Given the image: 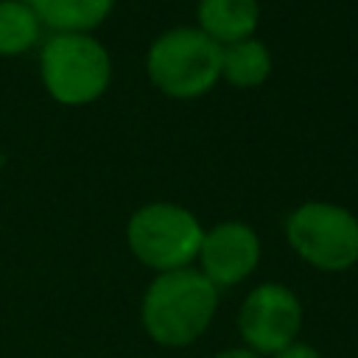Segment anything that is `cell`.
<instances>
[{"label":"cell","mask_w":358,"mask_h":358,"mask_svg":"<svg viewBox=\"0 0 358 358\" xmlns=\"http://www.w3.org/2000/svg\"><path fill=\"white\" fill-rule=\"evenodd\" d=\"M218 288L196 268L162 271L143 294V330L162 347H187L213 322Z\"/></svg>","instance_id":"6da1fadb"},{"label":"cell","mask_w":358,"mask_h":358,"mask_svg":"<svg viewBox=\"0 0 358 358\" xmlns=\"http://www.w3.org/2000/svg\"><path fill=\"white\" fill-rule=\"evenodd\" d=\"M145 73L168 98H199L221 78V45L199 28H171L151 42L145 53Z\"/></svg>","instance_id":"7a4b0ae2"},{"label":"cell","mask_w":358,"mask_h":358,"mask_svg":"<svg viewBox=\"0 0 358 358\" xmlns=\"http://www.w3.org/2000/svg\"><path fill=\"white\" fill-rule=\"evenodd\" d=\"M39 76L56 103L87 106L106 92L112 81V59L90 34H53L42 45Z\"/></svg>","instance_id":"3957f363"},{"label":"cell","mask_w":358,"mask_h":358,"mask_svg":"<svg viewBox=\"0 0 358 358\" xmlns=\"http://www.w3.org/2000/svg\"><path fill=\"white\" fill-rule=\"evenodd\" d=\"M204 227L199 218L173 201H151L131 213L126 224V243L131 255L154 271L187 268L199 257Z\"/></svg>","instance_id":"277c9868"},{"label":"cell","mask_w":358,"mask_h":358,"mask_svg":"<svg viewBox=\"0 0 358 358\" xmlns=\"http://www.w3.org/2000/svg\"><path fill=\"white\" fill-rule=\"evenodd\" d=\"M285 238L313 268L344 271L358 263V218L341 204H299L285 221Z\"/></svg>","instance_id":"5b68a950"},{"label":"cell","mask_w":358,"mask_h":358,"mask_svg":"<svg viewBox=\"0 0 358 358\" xmlns=\"http://www.w3.org/2000/svg\"><path fill=\"white\" fill-rule=\"evenodd\" d=\"M302 327V302L296 294L280 282H263L252 288L238 313V330L249 350L257 355H274L291 341Z\"/></svg>","instance_id":"8992f818"},{"label":"cell","mask_w":358,"mask_h":358,"mask_svg":"<svg viewBox=\"0 0 358 358\" xmlns=\"http://www.w3.org/2000/svg\"><path fill=\"white\" fill-rule=\"evenodd\" d=\"M201 274L218 285H235L246 280L260 263V241L255 229L243 221H221L204 229L199 249Z\"/></svg>","instance_id":"52a82bcc"},{"label":"cell","mask_w":358,"mask_h":358,"mask_svg":"<svg viewBox=\"0 0 358 358\" xmlns=\"http://www.w3.org/2000/svg\"><path fill=\"white\" fill-rule=\"evenodd\" d=\"M199 31H204L213 42L232 45L249 39L260 22V3L257 0H199L196 8Z\"/></svg>","instance_id":"ba28073f"},{"label":"cell","mask_w":358,"mask_h":358,"mask_svg":"<svg viewBox=\"0 0 358 358\" xmlns=\"http://www.w3.org/2000/svg\"><path fill=\"white\" fill-rule=\"evenodd\" d=\"M39 22L59 34H87L115 8V0H28Z\"/></svg>","instance_id":"9c48e42d"},{"label":"cell","mask_w":358,"mask_h":358,"mask_svg":"<svg viewBox=\"0 0 358 358\" xmlns=\"http://www.w3.org/2000/svg\"><path fill=\"white\" fill-rule=\"evenodd\" d=\"M268 76H271V53L260 39L249 36L221 48V78L229 81L232 87L252 90L260 87Z\"/></svg>","instance_id":"30bf717a"},{"label":"cell","mask_w":358,"mask_h":358,"mask_svg":"<svg viewBox=\"0 0 358 358\" xmlns=\"http://www.w3.org/2000/svg\"><path fill=\"white\" fill-rule=\"evenodd\" d=\"M39 17L28 0H0V56H20L39 39Z\"/></svg>","instance_id":"8fae6325"},{"label":"cell","mask_w":358,"mask_h":358,"mask_svg":"<svg viewBox=\"0 0 358 358\" xmlns=\"http://www.w3.org/2000/svg\"><path fill=\"white\" fill-rule=\"evenodd\" d=\"M274 358H322L316 347L305 344V341H291L288 347H282L280 352H274Z\"/></svg>","instance_id":"7c38bea8"},{"label":"cell","mask_w":358,"mask_h":358,"mask_svg":"<svg viewBox=\"0 0 358 358\" xmlns=\"http://www.w3.org/2000/svg\"><path fill=\"white\" fill-rule=\"evenodd\" d=\"M213 358H263V355H257V352L249 350V347H229V350L215 352Z\"/></svg>","instance_id":"4fadbf2b"}]
</instances>
